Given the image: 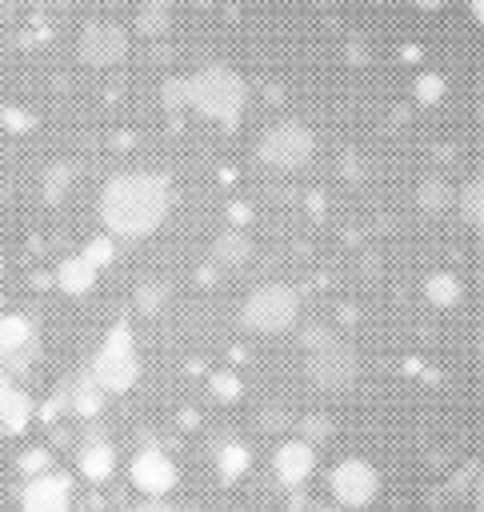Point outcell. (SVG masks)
I'll list each match as a JSON object with an SVG mask.
<instances>
[{"instance_id":"6da1fadb","label":"cell","mask_w":484,"mask_h":512,"mask_svg":"<svg viewBox=\"0 0 484 512\" xmlns=\"http://www.w3.org/2000/svg\"><path fill=\"white\" fill-rule=\"evenodd\" d=\"M336 488L344 492V500H368L372 476L360 468V460H352L348 468H340V476H336Z\"/></svg>"}]
</instances>
